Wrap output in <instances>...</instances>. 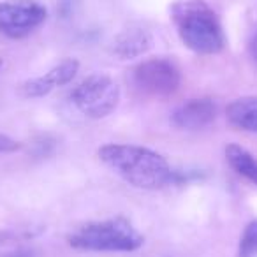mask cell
<instances>
[{
	"label": "cell",
	"instance_id": "5bb4252c",
	"mask_svg": "<svg viewBox=\"0 0 257 257\" xmlns=\"http://www.w3.org/2000/svg\"><path fill=\"white\" fill-rule=\"evenodd\" d=\"M250 53H252V58L257 62V30L253 32L252 41H250Z\"/></svg>",
	"mask_w": 257,
	"mask_h": 257
},
{
	"label": "cell",
	"instance_id": "277c9868",
	"mask_svg": "<svg viewBox=\"0 0 257 257\" xmlns=\"http://www.w3.org/2000/svg\"><path fill=\"white\" fill-rule=\"evenodd\" d=\"M71 99L85 116L99 120L116 109L120 102V88L109 76L92 74L72 90Z\"/></svg>",
	"mask_w": 257,
	"mask_h": 257
},
{
	"label": "cell",
	"instance_id": "9a60e30c",
	"mask_svg": "<svg viewBox=\"0 0 257 257\" xmlns=\"http://www.w3.org/2000/svg\"><path fill=\"white\" fill-rule=\"evenodd\" d=\"M8 257H32V253H29V252H18V253H11V255H8Z\"/></svg>",
	"mask_w": 257,
	"mask_h": 257
},
{
	"label": "cell",
	"instance_id": "ba28073f",
	"mask_svg": "<svg viewBox=\"0 0 257 257\" xmlns=\"http://www.w3.org/2000/svg\"><path fill=\"white\" fill-rule=\"evenodd\" d=\"M217 118V106L211 99H190L176 107L173 123L183 131H199Z\"/></svg>",
	"mask_w": 257,
	"mask_h": 257
},
{
	"label": "cell",
	"instance_id": "5b68a950",
	"mask_svg": "<svg viewBox=\"0 0 257 257\" xmlns=\"http://www.w3.org/2000/svg\"><path fill=\"white\" fill-rule=\"evenodd\" d=\"M46 9L37 0H6L0 4V32L22 39L43 25Z\"/></svg>",
	"mask_w": 257,
	"mask_h": 257
},
{
	"label": "cell",
	"instance_id": "3957f363",
	"mask_svg": "<svg viewBox=\"0 0 257 257\" xmlns=\"http://www.w3.org/2000/svg\"><path fill=\"white\" fill-rule=\"evenodd\" d=\"M69 243L93 252H133L143 245V238L125 218H111L81 225L69 236Z\"/></svg>",
	"mask_w": 257,
	"mask_h": 257
},
{
	"label": "cell",
	"instance_id": "8fae6325",
	"mask_svg": "<svg viewBox=\"0 0 257 257\" xmlns=\"http://www.w3.org/2000/svg\"><path fill=\"white\" fill-rule=\"evenodd\" d=\"M225 157H227V162L238 175L245 176L257 185V161L245 148L238 147V145H229L225 148Z\"/></svg>",
	"mask_w": 257,
	"mask_h": 257
},
{
	"label": "cell",
	"instance_id": "2e32d148",
	"mask_svg": "<svg viewBox=\"0 0 257 257\" xmlns=\"http://www.w3.org/2000/svg\"><path fill=\"white\" fill-rule=\"evenodd\" d=\"M0 69H2V60H0Z\"/></svg>",
	"mask_w": 257,
	"mask_h": 257
},
{
	"label": "cell",
	"instance_id": "9c48e42d",
	"mask_svg": "<svg viewBox=\"0 0 257 257\" xmlns=\"http://www.w3.org/2000/svg\"><path fill=\"white\" fill-rule=\"evenodd\" d=\"M154 46V37L143 27H131L120 32L113 41V53L121 60L138 58Z\"/></svg>",
	"mask_w": 257,
	"mask_h": 257
},
{
	"label": "cell",
	"instance_id": "30bf717a",
	"mask_svg": "<svg viewBox=\"0 0 257 257\" xmlns=\"http://www.w3.org/2000/svg\"><path fill=\"white\" fill-rule=\"evenodd\" d=\"M227 120L232 127L257 133V97H241L227 106Z\"/></svg>",
	"mask_w": 257,
	"mask_h": 257
},
{
	"label": "cell",
	"instance_id": "4fadbf2b",
	"mask_svg": "<svg viewBox=\"0 0 257 257\" xmlns=\"http://www.w3.org/2000/svg\"><path fill=\"white\" fill-rule=\"evenodd\" d=\"M20 148V143L8 136H2L0 134V154H9V152H15Z\"/></svg>",
	"mask_w": 257,
	"mask_h": 257
},
{
	"label": "cell",
	"instance_id": "7a4b0ae2",
	"mask_svg": "<svg viewBox=\"0 0 257 257\" xmlns=\"http://www.w3.org/2000/svg\"><path fill=\"white\" fill-rule=\"evenodd\" d=\"M180 39L189 50L213 55L224 48L225 37L215 11L203 0H180L171 9Z\"/></svg>",
	"mask_w": 257,
	"mask_h": 257
},
{
	"label": "cell",
	"instance_id": "8992f818",
	"mask_svg": "<svg viewBox=\"0 0 257 257\" xmlns=\"http://www.w3.org/2000/svg\"><path fill=\"white\" fill-rule=\"evenodd\" d=\"M134 85L147 95L166 97L178 90L182 76L173 62L166 58H150L134 69Z\"/></svg>",
	"mask_w": 257,
	"mask_h": 257
},
{
	"label": "cell",
	"instance_id": "7c38bea8",
	"mask_svg": "<svg viewBox=\"0 0 257 257\" xmlns=\"http://www.w3.org/2000/svg\"><path fill=\"white\" fill-rule=\"evenodd\" d=\"M257 253V220L250 222L246 225L245 232L239 241V255L241 257H252Z\"/></svg>",
	"mask_w": 257,
	"mask_h": 257
},
{
	"label": "cell",
	"instance_id": "52a82bcc",
	"mask_svg": "<svg viewBox=\"0 0 257 257\" xmlns=\"http://www.w3.org/2000/svg\"><path fill=\"white\" fill-rule=\"evenodd\" d=\"M79 62L74 58H67L62 60L58 65H55L51 71H48V74L39 76V78L29 79L22 85V95L23 97H43L48 95L53 88L57 86H64L67 83H71L74 79V76L78 74Z\"/></svg>",
	"mask_w": 257,
	"mask_h": 257
},
{
	"label": "cell",
	"instance_id": "6da1fadb",
	"mask_svg": "<svg viewBox=\"0 0 257 257\" xmlns=\"http://www.w3.org/2000/svg\"><path fill=\"white\" fill-rule=\"evenodd\" d=\"M99 157L125 182L138 189H161L171 182L175 175L162 155L136 145H104L99 150Z\"/></svg>",
	"mask_w": 257,
	"mask_h": 257
}]
</instances>
